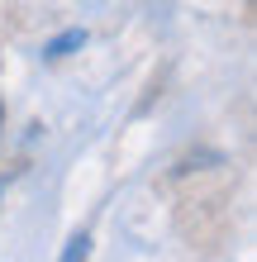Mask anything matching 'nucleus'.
Returning a JSON list of instances; mask_svg holds the SVG:
<instances>
[{
    "mask_svg": "<svg viewBox=\"0 0 257 262\" xmlns=\"http://www.w3.org/2000/svg\"><path fill=\"white\" fill-rule=\"evenodd\" d=\"M77 48H86V29H67V34L48 38V43H43V57L57 62V57H67V53H77Z\"/></svg>",
    "mask_w": 257,
    "mask_h": 262,
    "instance_id": "obj_1",
    "label": "nucleus"
},
{
    "mask_svg": "<svg viewBox=\"0 0 257 262\" xmlns=\"http://www.w3.org/2000/svg\"><path fill=\"white\" fill-rule=\"evenodd\" d=\"M86 257H90V238H86V234H72L57 262H86Z\"/></svg>",
    "mask_w": 257,
    "mask_h": 262,
    "instance_id": "obj_2",
    "label": "nucleus"
},
{
    "mask_svg": "<svg viewBox=\"0 0 257 262\" xmlns=\"http://www.w3.org/2000/svg\"><path fill=\"white\" fill-rule=\"evenodd\" d=\"M0 124H5V105H0Z\"/></svg>",
    "mask_w": 257,
    "mask_h": 262,
    "instance_id": "obj_3",
    "label": "nucleus"
}]
</instances>
